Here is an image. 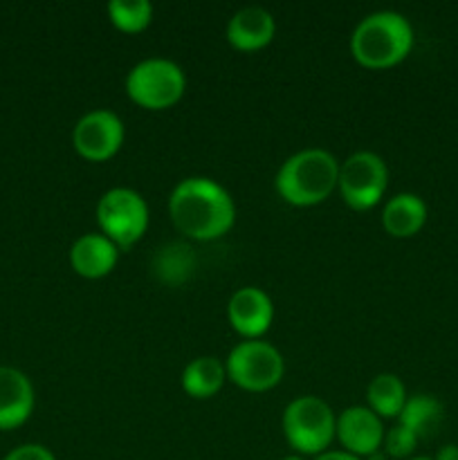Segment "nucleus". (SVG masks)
I'll list each match as a JSON object with an SVG mask.
<instances>
[{
  "label": "nucleus",
  "mask_w": 458,
  "mask_h": 460,
  "mask_svg": "<svg viewBox=\"0 0 458 460\" xmlns=\"http://www.w3.org/2000/svg\"><path fill=\"white\" fill-rule=\"evenodd\" d=\"M169 216L180 234L193 241L225 236L236 220L233 198L211 178H184L169 196Z\"/></svg>",
  "instance_id": "nucleus-1"
},
{
  "label": "nucleus",
  "mask_w": 458,
  "mask_h": 460,
  "mask_svg": "<svg viewBox=\"0 0 458 460\" xmlns=\"http://www.w3.org/2000/svg\"><path fill=\"white\" fill-rule=\"evenodd\" d=\"M413 27L398 12H373L357 22L350 36V54L371 70H384L402 63L411 54Z\"/></svg>",
  "instance_id": "nucleus-2"
},
{
  "label": "nucleus",
  "mask_w": 458,
  "mask_h": 460,
  "mask_svg": "<svg viewBox=\"0 0 458 460\" xmlns=\"http://www.w3.org/2000/svg\"><path fill=\"white\" fill-rule=\"evenodd\" d=\"M339 182V162L323 148H304L283 162L274 187L295 207H313L330 198Z\"/></svg>",
  "instance_id": "nucleus-3"
},
{
  "label": "nucleus",
  "mask_w": 458,
  "mask_h": 460,
  "mask_svg": "<svg viewBox=\"0 0 458 460\" xmlns=\"http://www.w3.org/2000/svg\"><path fill=\"white\" fill-rule=\"evenodd\" d=\"M283 436L296 456H319L328 452L335 440L337 418L323 400L301 395L292 400L283 411Z\"/></svg>",
  "instance_id": "nucleus-4"
},
{
  "label": "nucleus",
  "mask_w": 458,
  "mask_h": 460,
  "mask_svg": "<svg viewBox=\"0 0 458 460\" xmlns=\"http://www.w3.org/2000/svg\"><path fill=\"white\" fill-rule=\"evenodd\" d=\"M187 76L171 58H144L130 67L126 76V93L146 111H164L182 99Z\"/></svg>",
  "instance_id": "nucleus-5"
},
{
  "label": "nucleus",
  "mask_w": 458,
  "mask_h": 460,
  "mask_svg": "<svg viewBox=\"0 0 458 460\" xmlns=\"http://www.w3.org/2000/svg\"><path fill=\"white\" fill-rule=\"evenodd\" d=\"M97 225L117 247H133L148 229L146 200L135 189H108L97 202Z\"/></svg>",
  "instance_id": "nucleus-6"
},
{
  "label": "nucleus",
  "mask_w": 458,
  "mask_h": 460,
  "mask_svg": "<svg viewBox=\"0 0 458 460\" xmlns=\"http://www.w3.org/2000/svg\"><path fill=\"white\" fill-rule=\"evenodd\" d=\"M227 377L241 389L263 394L283 380L286 362L283 355L268 341L245 340L233 346L227 355Z\"/></svg>",
  "instance_id": "nucleus-7"
},
{
  "label": "nucleus",
  "mask_w": 458,
  "mask_h": 460,
  "mask_svg": "<svg viewBox=\"0 0 458 460\" xmlns=\"http://www.w3.org/2000/svg\"><path fill=\"white\" fill-rule=\"evenodd\" d=\"M341 198L350 209L366 211L384 198L389 187V169L377 153L357 151L339 164Z\"/></svg>",
  "instance_id": "nucleus-8"
},
{
  "label": "nucleus",
  "mask_w": 458,
  "mask_h": 460,
  "mask_svg": "<svg viewBox=\"0 0 458 460\" xmlns=\"http://www.w3.org/2000/svg\"><path fill=\"white\" fill-rule=\"evenodd\" d=\"M126 137L124 121L106 108L90 111L76 121L72 130V144L76 153L90 162H106L121 148Z\"/></svg>",
  "instance_id": "nucleus-9"
},
{
  "label": "nucleus",
  "mask_w": 458,
  "mask_h": 460,
  "mask_svg": "<svg viewBox=\"0 0 458 460\" xmlns=\"http://www.w3.org/2000/svg\"><path fill=\"white\" fill-rule=\"evenodd\" d=\"M382 418L375 416L368 407H348L337 418L335 438L341 449L357 458H368L382 449L384 440Z\"/></svg>",
  "instance_id": "nucleus-10"
},
{
  "label": "nucleus",
  "mask_w": 458,
  "mask_h": 460,
  "mask_svg": "<svg viewBox=\"0 0 458 460\" xmlns=\"http://www.w3.org/2000/svg\"><path fill=\"white\" fill-rule=\"evenodd\" d=\"M227 317L238 335H242L245 340H259L272 326V299L260 288H238L227 304Z\"/></svg>",
  "instance_id": "nucleus-11"
},
{
  "label": "nucleus",
  "mask_w": 458,
  "mask_h": 460,
  "mask_svg": "<svg viewBox=\"0 0 458 460\" xmlns=\"http://www.w3.org/2000/svg\"><path fill=\"white\" fill-rule=\"evenodd\" d=\"M34 411V386L30 377L12 367H0V431L25 425Z\"/></svg>",
  "instance_id": "nucleus-12"
},
{
  "label": "nucleus",
  "mask_w": 458,
  "mask_h": 460,
  "mask_svg": "<svg viewBox=\"0 0 458 460\" xmlns=\"http://www.w3.org/2000/svg\"><path fill=\"white\" fill-rule=\"evenodd\" d=\"M274 34H277V22L265 7L238 9L227 22V40L242 52L265 48L272 43Z\"/></svg>",
  "instance_id": "nucleus-13"
},
{
  "label": "nucleus",
  "mask_w": 458,
  "mask_h": 460,
  "mask_svg": "<svg viewBox=\"0 0 458 460\" xmlns=\"http://www.w3.org/2000/svg\"><path fill=\"white\" fill-rule=\"evenodd\" d=\"M119 256V247L103 234H84L70 250V265L79 277L101 279L112 272Z\"/></svg>",
  "instance_id": "nucleus-14"
},
{
  "label": "nucleus",
  "mask_w": 458,
  "mask_h": 460,
  "mask_svg": "<svg viewBox=\"0 0 458 460\" xmlns=\"http://www.w3.org/2000/svg\"><path fill=\"white\" fill-rule=\"evenodd\" d=\"M427 202L416 193H398L382 211V227L393 238H411L425 227Z\"/></svg>",
  "instance_id": "nucleus-15"
},
{
  "label": "nucleus",
  "mask_w": 458,
  "mask_h": 460,
  "mask_svg": "<svg viewBox=\"0 0 458 460\" xmlns=\"http://www.w3.org/2000/svg\"><path fill=\"white\" fill-rule=\"evenodd\" d=\"M225 380H227V368L225 362L211 355H202L193 362L187 364L182 371V389L184 394L191 395L196 400H209L223 389Z\"/></svg>",
  "instance_id": "nucleus-16"
},
{
  "label": "nucleus",
  "mask_w": 458,
  "mask_h": 460,
  "mask_svg": "<svg viewBox=\"0 0 458 460\" xmlns=\"http://www.w3.org/2000/svg\"><path fill=\"white\" fill-rule=\"evenodd\" d=\"M443 420V402L438 398H434V395L427 394H416L411 398H407V404H404L402 413L398 416L400 425L407 427L411 434H416L418 440L431 438L440 429Z\"/></svg>",
  "instance_id": "nucleus-17"
},
{
  "label": "nucleus",
  "mask_w": 458,
  "mask_h": 460,
  "mask_svg": "<svg viewBox=\"0 0 458 460\" xmlns=\"http://www.w3.org/2000/svg\"><path fill=\"white\" fill-rule=\"evenodd\" d=\"M407 398L404 382L393 373H380L373 377L366 389L368 409L380 418H398L407 404Z\"/></svg>",
  "instance_id": "nucleus-18"
},
{
  "label": "nucleus",
  "mask_w": 458,
  "mask_h": 460,
  "mask_svg": "<svg viewBox=\"0 0 458 460\" xmlns=\"http://www.w3.org/2000/svg\"><path fill=\"white\" fill-rule=\"evenodd\" d=\"M108 16L117 30L126 34H137L151 25L153 4L148 0H110Z\"/></svg>",
  "instance_id": "nucleus-19"
},
{
  "label": "nucleus",
  "mask_w": 458,
  "mask_h": 460,
  "mask_svg": "<svg viewBox=\"0 0 458 460\" xmlns=\"http://www.w3.org/2000/svg\"><path fill=\"white\" fill-rule=\"evenodd\" d=\"M418 443L420 440L416 438V434L402 427L398 422L395 427H391L389 431H384V440H382V452L386 454V458H411L413 452H416Z\"/></svg>",
  "instance_id": "nucleus-20"
},
{
  "label": "nucleus",
  "mask_w": 458,
  "mask_h": 460,
  "mask_svg": "<svg viewBox=\"0 0 458 460\" xmlns=\"http://www.w3.org/2000/svg\"><path fill=\"white\" fill-rule=\"evenodd\" d=\"M3 460H57L54 454L49 452L45 445L39 443H27V445H18L16 449L7 454Z\"/></svg>",
  "instance_id": "nucleus-21"
},
{
  "label": "nucleus",
  "mask_w": 458,
  "mask_h": 460,
  "mask_svg": "<svg viewBox=\"0 0 458 460\" xmlns=\"http://www.w3.org/2000/svg\"><path fill=\"white\" fill-rule=\"evenodd\" d=\"M314 460H362V458L353 456V454L344 452V449H328V452L314 456Z\"/></svg>",
  "instance_id": "nucleus-22"
},
{
  "label": "nucleus",
  "mask_w": 458,
  "mask_h": 460,
  "mask_svg": "<svg viewBox=\"0 0 458 460\" xmlns=\"http://www.w3.org/2000/svg\"><path fill=\"white\" fill-rule=\"evenodd\" d=\"M434 460H458V445H443V447L438 449V454L434 456Z\"/></svg>",
  "instance_id": "nucleus-23"
},
{
  "label": "nucleus",
  "mask_w": 458,
  "mask_h": 460,
  "mask_svg": "<svg viewBox=\"0 0 458 460\" xmlns=\"http://www.w3.org/2000/svg\"><path fill=\"white\" fill-rule=\"evenodd\" d=\"M278 460H304V456H296L295 454V456H286V458H278Z\"/></svg>",
  "instance_id": "nucleus-24"
},
{
  "label": "nucleus",
  "mask_w": 458,
  "mask_h": 460,
  "mask_svg": "<svg viewBox=\"0 0 458 460\" xmlns=\"http://www.w3.org/2000/svg\"><path fill=\"white\" fill-rule=\"evenodd\" d=\"M409 460H434V458H429V456H416V458H409Z\"/></svg>",
  "instance_id": "nucleus-25"
}]
</instances>
